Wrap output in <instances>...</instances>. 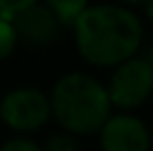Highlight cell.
Here are the masks:
<instances>
[{"mask_svg": "<svg viewBox=\"0 0 153 151\" xmlns=\"http://www.w3.org/2000/svg\"><path fill=\"white\" fill-rule=\"evenodd\" d=\"M140 18L122 4H93L73 22L78 54L89 65L118 67L133 58L142 45Z\"/></svg>", "mask_w": 153, "mask_h": 151, "instance_id": "1", "label": "cell"}, {"mask_svg": "<svg viewBox=\"0 0 153 151\" xmlns=\"http://www.w3.org/2000/svg\"><path fill=\"white\" fill-rule=\"evenodd\" d=\"M51 118L71 136L100 133L111 118V100L107 87L82 71L65 74L49 96Z\"/></svg>", "mask_w": 153, "mask_h": 151, "instance_id": "2", "label": "cell"}, {"mask_svg": "<svg viewBox=\"0 0 153 151\" xmlns=\"http://www.w3.org/2000/svg\"><path fill=\"white\" fill-rule=\"evenodd\" d=\"M111 107L122 111H133L153 96V67L146 58H133L120 62L113 69L107 85Z\"/></svg>", "mask_w": 153, "mask_h": 151, "instance_id": "3", "label": "cell"}, {"mask_svg": "<svg viewBox=\"0 0 153 151\" xmlns=\"http://www.w3.org/2000/svg\"><path fill=\"white\" fill-rule=\"evenodd\" d=\"M0 120L18 133H31L51 120L49 96L33 87H20L0 100Z\"/></svg>", "mask_w": 153, "mask_h": 151, "instance_id": "4", "label": "cell"}, {"mask_svg": "<svg viewBox=\"0 0 153 151\" xmlns=\"http://www.w3.org/2000/svg\"><path fill=\"white\" fill-rule=\"evenodd\" d=\"M98 136L102 151H151L149 127L129 111L111 113Z\"/></svg>", "mask_w": 153, "mask_h": 151, "instance_id": "5", "label": "cell"}, {"mask_svg": "<svg viewBox=\"0 0 153 151\" xmlns=\"http://www.w3.org/2000/svg\"><path fill=\"white\" fill-rule=\"evenodd\" d=\"M11 22H13L18 40H22L27 45H33V47L53 45L58 40V36H60V29H62L60 20L53 16V11L47 4H33L27 11L18 13Z\"/></svg>", "mask_w": 153, "mask_h": 151, "instance_id": "6", "label": "cell"}, {"mask_svg": "<svg viewBox=\"0 0 153 151\" xmlns=\"http://www.w3.org/2000/svg\"><path fill=\"white\" fill-rule=\"evenodd\" d=\"M45 4L53 11L62 27H73V22L89 7V0H45Z\"/></svg>", "mask_w": 153, "mask_h": 151, "instance_id": "7", "label": "cell"}, {"mask_svg": "<svg viewBox=\"0 0 153 151\" xmlns=\"http://www.w3.org/2000/svg\"><path fill=\"white\" fill-rule=\"evenodd\" d=\"M16 45H18V36H16L13 22L0 16V60L9 58L13 54Z\"/></svg>", "mask_w": 153, "mask_h": 151, "instance_id": "8", "label": "cell"}, {"mask_svg": "<svg viewBox=\"0 0 153 151\" xmlns=\"http://www.w3.org/2000/svg\"><path fill=\"white\" fill-rule=\"evenodd\" d=\"M42 151H78V142L71 133H58L42 144Z\"/></svg>", "mask_w": 153, "mask_h": 151, "instance_id": "9", "label": "cell"}, {"mask_svg": "<svg viewBox=\"0 0 153 151\" xmlns=\"http://www.w3.org/2000/svg\"><path fill=\"white\" fill-rule=\"evenodd\" d=\"M33 4H38V0H0V16L7 20H13L18 13L27 11Z\"/></svg>", "mask_w": 153, "mask_h": 151, "instance_id": "10", "label": "cell"}, {"mask_svg": "<svg viewBox=\"0 0 153 151\" xmlns=\"http://www.w3.org/2000/svg\"><path fill=\"white\" fill-rule=\"evenodd\" d=\"M0 151H42V144L31 138H11L0 147Z\"/></svg>", "mask_w": 153, "mask_h": 151, "instance_id": "11", "label": "cell"}, {"mask_svg": "<svg viewBox=\"0 0 153 151\" xmlns=\"http://www.w3.org/2000/svg\"><path fill=\"white\" fill-rule=\"evenodd\" d=\"M144 11L149 16V20H153V0H144Z\"/></svg>", "mask_w": 153, "mask_h": 151, "instance_id": "12", "label": "cell"}, {"mask_svg": "<svg viewBox=\"0 0 153 151\" xmlns=\"http://www.w3.org/2000/svg\"><path fill=\"white\" fill-rule=\"evenodd\" d=\"M124 4H144V0H120Z\"/></svg>", "mask_w": 153, "mask_h": 151, "instance_id": "13", "label": "cell"}, {"mask_svg": "<svg viewBox=\"0 0 153 151\" xmlns=\"http://www.w3.org/2000/svg\"><path fill=\"white\" fill-rule=\"evenodd\" d=\"M146 60L151 62V67H153V45H151V49H149V54H146Z\"/></svg>", "mask_w": 153, "mask_h": 151, "instance_id": "14", "label": "cell"}, {"mask_svg": "<svg viewBox=\"0 0 153 151\" xmlns=\"http://www.w3.org/2000/svg\"><path fill=\"white\" fill-rule=\"evenodd\" d=\"M151 100H153V96H151Z\"/></svg>", "mask_w": 153, "mask_h": 151, "instance_id": "15", "label": "cell"}]
</instances>
